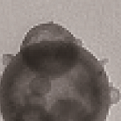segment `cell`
Segmentation results:
<instances>
[{"instance_id": "obj_1", "label": "cell", "mask_w": 121, "mask_h": 121, "mask_svg": "<svg viewBox=\"0 0 121 121\" xmlns=\"http://www.w3.org/2000/svg\"><path fill=\"white\" fill-rule=\"evenodd\" d=\"M0 76L3 121H106L112 89L103 65L69 31L33 26Z\"/></svg>"}]
</instances>
